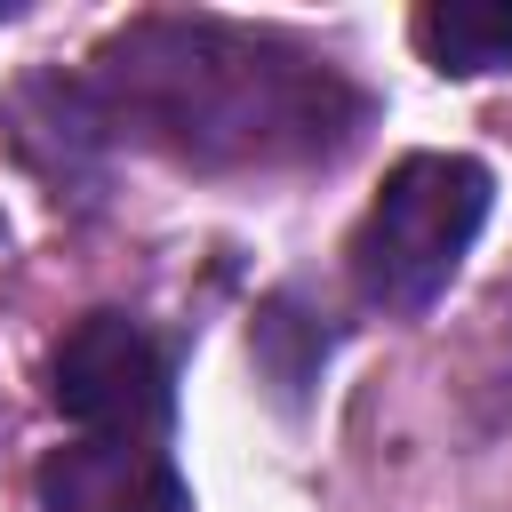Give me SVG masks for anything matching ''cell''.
I'll list each match as a JSON object with an SVG mask.
<instances>
[{
	"label": "cell",
	"instance_id": "1",
	"mask_svg": "<svg viewBox=\"0 0 512 512\" xmlns=\"http://www.w3.org/2000/svg\"><path fill=\"white\" fill-rule=\"evenodd\" d=\"M96 104L120 136L192 168L336 160L368 96L312 48L216 16H144L96 48Z\"/></svg>",
	"mask_w": 512,
	"mask_h": 512
},
{
	"label": "cell",
	"instance_id": "2",
	"mask_svg": "<svg viewBox=\"0 0 512 512\" xmlns=\"http://www.w3.org/2000/svg\"><path fill=\"white\" fill-rule=\"evenodd\" d=\"M488 224V168L464 152H408L352 232V288L384 312H424Z\"/></svg>",
	"mask_w": 512,
	"mask_h": 512
},
{
	"label": "cell",
	"instance_id": "3",
	"mask_svg": "<svg viewBox=\"0 0 512 512\" xmlns=\"http://www.w3.org/2000/svg\"><path fill=\"white\" fill-rule=\"evenodd\" d=\"M48 400L88 440H144L168 408V360L128 312H88L48 352Z\"/></svg>",
	"mask_w": 512,
	"mask_h": 512
},
{
	"label": "cell",
	"instance_id": "4",
	"mask_svg": "<svg viewBox=\"0 0 512 512\" xmlns=\"http://www.w3.org/2000/svg\"><path fill=\"white\" fill-rule=\"evenodd\" d=\"M416 48L456 80L504 72L512 64V0H424L416 8Z\"/></svg>",
	"mask_w": 512,
	"mask_h": 512
},
{
	"label": "cell",
	"instance_id": "5",
	"mask_svg": "<svg viewBox=\"0 0 512 512\" xmlns=\"http://www.w3.org/2000/svg\"><path fill=\"white\" fill-rule=\"evenodd\" d=\"M104 512H192V496H184V480L176 472H144L136 488H120Z\"/></svg>",
	"mask_w": 512,
	"mask_h": 512
}]
</instances>
